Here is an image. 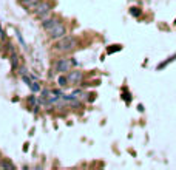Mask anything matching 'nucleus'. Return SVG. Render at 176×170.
I'll return each instance as SVG.
<instances>
[{
    "label": "nucleus",
    "mask_w": 176,
    "mask_h": 170,
    "mask_svg": "<svg viewBox=\"0 0 176 170\" xmlns=\"http://www.w3.org/2000/svg\"><path fill=\"white\" fill-rule=\"evenodd\" d=\"M76 45H77V40H76L74 36H63L62 39H59L57 43L54 45V50L59 53H68L71 50H74Z\"/></svg>",
    "instance_id": "f257e3e1"
},
{
    "label": "nucleus",
    "mask_w": 176,
    "mask_h": 170,
    "mask_svg": "<svg viewBox=\"0 0 176 170\" xmlns=\"http://www.w3.org/2000/svg\"><path fill=\"white\" fill-rule=\"evenodd\" d=\"M49 11H51V6H49V3L46 2H39L37 3V6L32 9V13H34L36 17H39V19H46L48 17V14H49Z\"/></svg>",
    "instance_id": "f03ea898"
},
{
    "label": "nucleus",
    "mask_w": 176,
    "mask_h": 170,
    "mask_svg": "<svg viewBox=\"0 0 176 170\" xmlns=\"http://www.w3.org/2000/svg\"><path fill=\"white\" fill-rule=\"evenodd\" d=\"M48 32H49V39L59 40V39H62V37L67 34V28H65L63 23H57L53 30H49Z\"/></svg>",
    "instance_id": "7ed1b4c3"
},
{
    "label": "nucleus",
    "mask_w": 176,
    "mask_h": 170,
    "mask_svg": "<svg viewBox=\"0 0 176 170\" xmlns=\"http://www.w3.org/2000/svg\"><path fill=\"white\" fill-rule=\"evenodd\" d=\"M76 63H77L76 60L60 59L59 62L56 63V70L59 71V73H68V71H71V67H73V65H76Z\"/></svg>",
    "instance_id": "20e7f679"
},
{
    "label": "nucleus",
    "mask_w": 176,
    "mask_h": 170,
    "mask_svg": "<svg viewBox=\"0 0 176 170\" xmlns=\"http://www.w3.org/2000/svg\"><path fill=\"white\" fill-rule=\"evenodd\" d=\"M57 23H60L57 17H46V19L42 20V26H43V30H46V31L53 30Z\"/></svg>",
    "instance_id": "39448f33"
},
{
    "label": "nucleus",
    "mask_w": 176,
    "mask_h": 170,
    "mask_svg": "<svg viewBox=\"0 0 176 170\" xmlns=\"http://www.w3.org/2000/svg\"><path fill=\"white\" fill-rule=\"evenodd\" d=\"M67 78H68V82L70 84H79V82L82 80V73L80 71H76V70H71L68 71V74H67Z\"/></svg>",
    "instance_id": "423d86ee"
},
{
    "label": "nucleus",
    "mask_w": 176,
    "mask_h": 170,
    "mask_svg": "<svg viewBox=\"0 0 176 170\" xmlns=\"http://www.w3.org/2000/svg\"><path fill=\"white\" fill-rule=\"evenodd\" d=\"M22 5L23 6H26L28 9H34L37 6V3H39V0H20Z\"/></svg>",
    "instance_id": "0eeeda50"
},
{
    "label": "nucleus",
    "mask_w": 176,
    "mask_h": 170,
    "mask_svg": "<svg viewBox=\"0 0 176 170\" xmlns=\"http://www.w3.org/2000/svg\"><path fill=\"white\" fill-rule=\"evenodd\" d=\"M17 65H19V57H17V54L13 51V53H11V68L15 70V68H17Z\"/></svg>",
    "instance_id": "6e6552de"
},
{
    "label": "nucleus",
    "mask_w": 176,
    "mask_h": 170,
    "mask_svg": "<svg viewBox=\"0 0 176 170\" xmlns=\"http://www.w3.org/2000/svg\"><path fill=\"white\" fill-rule=\"evenodd\" d=\"M57 84L60 87H65L68 84V78H67V76H59V78H57Z\"/></svg>",
    "instance_id": "1a4fd4ad"
},
{
    "label": "nucleus",
    "mask_w": 176,
    "mask_h": 170,
    "mask_svg": "<svg viewBox=\"0 0 176 170\" xmlns=\"http://www.w3.org/2000/svg\"><path fill=\"white\" fill-rule=\"evenodd\" d=\"M130 14L131 16H134V17H137V16H141V9L139 8H130Z\"/></svg>",
    "instance_id": "9d476101"
},
{
    "label": "nucleus",
    "mask_w": 176,
    "mask_h": 170,
    "mask_svg": "<svg viewBox=\"0 0 176 170\" xmlns=\"http://www.w3.org/2000/svg\"><path fill=\"white\" fill-rule=\"evenodd\" d=\"M30 88L34 91V93H39V91H40V87H39V84H37V82H32V84L30 85Z\"/></svg>",
    "instance_id": "9b49d317"
},
{
    "label": "nucleus",
    "mask_w": 176,
    "mask_h": 170,
    "mask_svg": "<svg viewBox=\"0 0 176 170\" xmlns=\"http://www.w3.org/2000/svg\"><path fill=\"white\" fill-rule=\"evenodd\" d=\"M0 167H5V169H14V166L11 162L8 161H3V162H0Z\"/></svg>",
    "instance_id": "f8f14e48"
},
{
    "label": "nucleus",
    "mask_w": 176,
    "mask_h": 170,
    "mask_svg": "<svg viewBox=\"0 0 176 170\" xmlns=\"http://www.w3.org/2000/svg\"><path fill=\"white\" fill-rule=\"evenodd\" d=\"M122 47H119V45H113V48H110V50H107V53L110 54V53H114V51H119Z\"/></svg>",
    "instance_id": "ddd939ff"
},
{
    "label": "nucleus",
    "mask_w": 176,
    "mask_h": 170,
    "mask_svg": "<svg viewBox=\"0 0 176 170\" xmlns=\"http://www.w3.org/2000/svg\"><path fill=\"white\" fill-rule=\"evenodd\" d=\"M28 102H30V105H36V102H37L36 96H30L28 97Z\"/></svg>",
    "instance_id": "4468645a"
},
{
    "label": "nucleus",
    "mask_w": 176,
    "mask_h": 170,
    "mask_svg": "<svg viewBox=\"0 0 176 170\" xmlns=\"http://www.w3.org/2000/svg\"><path fill=\"white\" fill-rule=\"evenodd\" d=\"M19 73H20L22 76H25V74H26V68H25V67H20V71H19Z\"/></svg>",
    "instance_id": "2eb2a0df"
},
{
    "label": "nucleus",
    "mask_w": 176,
    "mask_h": 170,
    "mask_svg": "<svg viewBox=\"0 0 176 170\" xmlns=\"http://www.w3.org/2000/svg\"><path fill=\"white\" fill-rule=\"evenodd\" d=\"M175 23H176V20H175Z\"/></svg>",
    "instance_id": "dca6fc26"
}]
</instances>
